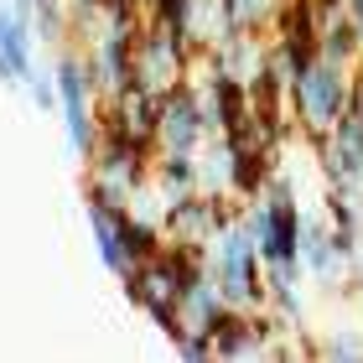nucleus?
<instances>
[{
	"label": "nucleus",
	"instance_id": "15",
	"mask_svg": "<svg viewBox=\"0 0 363 363\" xmlns=\"http://www.w3.org/2000/svg\"><path fill=\"white\" fill-rule=\"evenodd\" d=\"M275 11H280V0H223L228 31H255V37H270Z\"/></svg>",
	"mask_w": 363,
	"mask_h": 363
},
{
	"label": "nucleus",
	"instance_id": "17",
	"mask_svg": "<svg viewBox=\"0 0 363 363\" xmlns=\"http://www.w3.org/2000/svg\"><path fill=\"white\" fill-rule=\"evenodd\" d=\"M322 358H363V337L348 333V327H337V333L322 342Z\"/></svg>",
	"mask_w": 363,
	"mask_h": 363
},
{
	"label": "nucleus",
	"instance_id": "21",
	"mask_svg": "<svg viewBox=\"0 0 363 363\" xmlns=\"http://www.w3.org/2000/svg\"><path fill=\"white\" fill-rule=\"evenodd\" d=\"M358 84H363V62H358Z\"/></svg>",
	"mask_w": 363,
	"mask_h": 363
},
{
	"label": "nucleus",
	"instance_id": "8",
	"mask_svg": "<svg viewBox=\"0 0 363 363\" xmlns=\"http://www.w3.org/2000/svg\"><path fill=\"white\" fill-rule=\"evenodd\" d=\"M317 161L327 172V187H353L363 192V114H342L333 125V135L317 145Z\"/></svg>",
	"mask_w": 363,
	"mask_h": 363
},
{
	"label": "nucleus",
	"instance_id": "14",
	"mask_svg": "<svg viewBox=\"0 0 363 363\" xmlns=\"http://www.w3.org/2000/svg\"><path fill=\"white\" fill-rule=\"evenodd\" d=\"M322 57L348 62V68H358V62H363V37H358V21H353V16H337V21L322 26Z\"/></svg>",
	"mask_w": 363,
	"mask_h": 363
},
{
	"label": "nucleus",
	"instance_id": "13",
	"mask_svg": "<svg viewBox=\"0 0 363 363\" xmlns=\"http://www.w3.org/2000/svg\"><path fill=\"white\" fill-rule=\"evenodd\" d=\"M151 182H156L167 197L203 192V187H197V151H156V161H151Z\"/></svg>",
	"mask_w": 363,
	"mask_h": 363
},
{
	"label": "nucleus",
	"instance_id": "11",
	"mask_svg": "<svg viewBox=\"0 0 363 363\" xmlns=\"http://www.w3.org/2000/svg\"><path fill=\"white\" fill-rule=\"evenodd\" d=\"M37 68V31L16 6H0V84H26Z\"/></svg>",
	"mask_w": 363,
	"mask_h": 363
},
{
	"label": "nucleus",
	"instance_id": "7",
	"mask_svg": "<svg viewBox=\"0 0 363 363\" xmlns=\"http://www.w3.org/2000/svg\"><path fill=\"white\" fill-rule=\"evenodd\" d=\"M156 109H161V94H151L145 84H125L120 94L99 99L104 135H125L135 145H151V151H156Z\"/></svg>",
	"mask_w": 363,
	"mask_h": 363
},
{
	"label": "nucleus",
	"instance_id": "4",
	"mask_svg": "<svg viewBox=\"0 0 363 363\" xmlns=\"http://www.w3.org/2000/svg\"><path fill=\"white\" fill-rule=\"evenodd\" d=\"M120 286H125V296H130V301H135L172 342L182 337V275H177V265H172L167 250H161L156 259H140L130 275H120Z\"/></svg>",
	"mask_w": 363,
	"mask_h": 363
},
{
	"label": "nucleus",
	"instance_id": "19",
	"mask_svg": "<svg viewBox=\"0 0 363 363\" xmlns=\"http://www.w3.org/2000/svg\"><path fill=\"white\" fill-rule=\"evenodd\" d=\"M259 197H270V203H296V182L286 177V172H270V182H265V192H259Z\"/></svg>",
	"mask_w": 363,
	"mask_h": 363
},
{
	"label": "nucleus",
	"instance_id": "1",
	"mask_svg": "<svg viewBox=\"0 0 363 363\" xmlns=\"http://www.w3.org/2000/svg\"><path fill=\"white\" fill-rule=\"evenodd\" d=\"M353 73L348 62H333V57H311L301 78H296V89H291V120L296 130H301V140L317 151V145L333 135V125L342 120V114L353 109Z\"/></svg>",
	"mask_w": 363,
	"mask_h": 363
},
{
	"label": "nucleus",
	"instance_id": "9",
	"mask_svg": "<svg viewBox=\"0 0 363 363\" xmlns=\"http://www.w3.org/2000/svg\"><path fill=\"white\" fill-rule=\"evenodd\" d=\"M270 42L280 52H291L296 62H306L322 52V21H317V0H280L275 21H270Z\"/></svg>",
	"mask_w": 363,
	"mask_h": 363
},
{
	"label": "nucleus",
	"instance_id": "6",
	"mask_svg": "<svg viewBox=\"0 0 363 363\" xmlns=\"http://www.w3.org/2000/svg\"><path fill=\"white\" fill-rule=\"evenodd\" d=\"M244 228L255 234L259 255H265V265L275 259H301V228H306V213L296 203H270V197H255V203H244Z\"/></svg>",
	"mask_w": 363,
	"mask_h": 363
},
{
	"label": "nucleus",
	"instance_id": "10",
	"mask_svg": "<svg viewBox=\"0 0 363 363\" xmlns=\"http://www.w3.org/2000/svg\"><path fill=\"white\" fill-rule=\"evenodd\" d=\"M84 213H89V234L99 244V259H104L114 275H130L135 270L130 265V250H125V213L130 208H114V203H104V197L84 192Z\"/></svg>",
	"mask_w": 363,
	"mask_h": 363
},
{
	"label": "nucleus",
	"instance_id": "20",
	"mask_svg": "<svg viewBox=\"0 0 363 363\" xmlns=\"http://www.w3.org/2000/svg\"><path fill=\"white\" fill-rule=\"evenodd\" d=\"M348 16L358 21V37H363V0H348Z\"/></svg>",
	"mask_w": 363,
	"mask_h": 363
},
{
	"label": "nucleus",
	"instance_id": "16",
	"mask_svg": "<svg viewBox=\"0 0 363 363\" xmlns=\"http://www.w3.org/2000/svg\"><path fill=\"white\" fill-rule=\"evenodd\" d=\"M21 89L31 94V104H37L42 114H57V109H62V94H57V73H52V68H42V62H37V68L26 73V84H21Z\"/></svg>",
	"mask_w": 363,
	"mask_h": 363
},
{
	"label": "nucleus",
	"instance_id": "12",
	"mask_svg": "<svg viewBox=\"0 0 363 363\" xmlns=\"http://www.w3.org/2000/svg\"><path fill=\"white\" fill-rule=\"evenodd\" d=\"M301 265L311 280H322V286H337L342 275H348V259L337 255L333 244V223H327V213H306V228H301Z\"/></svg>",
	"mask_w": 363,
	"mask_h": 363
},
{
	"label": "nucleus",
	"instance_id": "18",
	"mask_svg": "<svg viewBox=\"0 0 363 363\" xmlns=\"http://www.w3.org/2000/svg\"><path fill=\"white\" fill-rule=\"evenodd\" d=\"M172 348H177L182 358H213V337H208V333H182Z\"/></svg>",
	"mask_w": 363,
	"mask_h": 363
},
{
	"label": "nucleus",
	"instance_id": "5",
	"mask_svg": "<svg viewBox=\"0 0 363 363\" xmlns=\"http://www.w3.org/2000/svg\"><path fill=\"white\" fill-rule=\"evenodd\" d=\"M213 135V120H208V104L197 94L192 78H182L177 89L161 94V109H156V151H197Z\"/></svg>",
	"mask_w": 363,
	"mask_h": 363
},
{
	"label": "nucleus",
	"instance_id": "2",
	"mask_svg": "<svg viewBox=\"0 0 363 363\" xmlns=\"http://www.w3.org/2000/svg\"><path fill=\"white\" fill-rule=\"evenodd\" d=\"M151 161H156L151 145H135V140H125V135H104V140H99V151L89 156L84 192L104 197V203H114V208H130L135 187L151 182Z\"/></svg>",
	"mask_w": 363,
	"mask_h": 363
},
{
	"label": "nucleus",
	"instance_id": "3",
	"mask_svg": "<svg viewBox=\"0 0 363 363\" xmlns=\"http://www.w3.org/2000/svg\"><path fill=\"white\" fill-rule=\"evenodd\" d=\"M197 47L192 37H182V31H172V26H161V21H151L135 37V52H130V73H135V84H145L151 94H167V89H177L182 78H192V68H197Z\"/></svg>",
	"mask_w": 363,
	"mask_h": 363
}]
</instances>
